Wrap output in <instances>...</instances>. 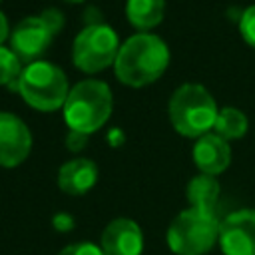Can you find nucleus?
Masks as SVG:
<instances>
[{"instance_id":"6","label":"nucleus","mask_w":255,"mask_h":255,"mask_svg":"<svg viewBox=\"0 0 255 255\" xmlns=\"http://www.w3.org/2000/svg\"><path fill=\"white\" fill-rule=\"evenodd\" d=\"M118 50L120 40L116 30L108 24L96 22L78 32L72 46V60L82 72L94 74L114 64Z\"/></svg>"},{"instance_id":"13","label":"nucleus","mask_w":255,"mask_h":255,"mask_svg":"<svg viewBox=\"0 0 255 255\" xmlns=\"http://www.w3.org/2000/svg\"><path fill=\"white\" fill-rule=\"evenodd\" d=\"M219 181L215 175L199 173L187 183V201L195 209L203 211H213L217 199H219Z\"/></svg>"},{"instance_id":"7","label":"nucleus","mask_w":255,"mask_h":255,"mask_svg":"<svg viewBox=\"0 0 255 255\" xmlns=\"http://www.w3.org/2000/svg\"><path fill=\"white\" fill-rule=\"evenodd\" d=\"M223 255H255V209H239L219 221Z\"/></svg>"},{"instance_id":"4","label":"nucleus","mask_w":255,"mask_h":255,"mask_svg":"<svg viewBox=\"0 0 255 255\" xmlns=\"http://www.w3.org/2000/svg\"><path fill=\"white\" fill-rule=\"evenodd\" d=\"M165 239L175 255H205L219 239V221L213 211L187 207L173 217Z\"/></svg>"},{"instance_id":"20","label":"nucleus","mask_w":255,"mask_h":255,"mask_svg":"<svg viewBox=\"0 0 255 255\" xmlns=\"http://www.w3.org/2000/svg\"><path fill=\"white\" fill-rule=\"evenodd\" d=\"M86 137H88V135H84V133H78V131H72V129H70L68 145H70V147H74V149H76V147H82V141H84Z\"/></svg>"},{"instance_id":"19","label":"nucleus","mask_w":255,"mask_h":255,"mask_svg":"<svg viewBox=\"0 0 255 255\" xmlns=\"http://www.w3.org/2000/svg\"><path fill=\"white\" fill-rule=\"evenodd\" d=\"M40 18L44 20V24L50 28L52 34H58V32L62 30V26H64V16H62V12L56 10V8H46V10L40 14Z\"/></svg>"},{"instance_id":"8","label":"nucleus","mask_w":255,"mask_h":255,"mask_svg":"<svg viewBox=\"0 0 255 255\" xmlns=\"http://www.w3.org/2000/svg\"><path fill=\"white\" fill-rule=\"evenodd\" d=\"M32 149V133L24 120L0 112V167L20 165Z\"/></svg>"},{"instance_id":"15","label":"nucleus","mask_w":255,"mask_h":255,"mask_svg":"<svg viewBox=\"0 0 255 255\" xmlns=\"http://www.w3.org/2000/svg\"><path fill=\"white\" fill-rule=\"evenodd\" d=\"M249 128V122H247V116L239 110V108H221L217 118H215V133L221 135L223 139H237L241 135H245Z\"/></svg>"},{"instance_id":"17","label":"nucleus","mask_w":255,"mask_h":255,"mask_svg":"<svg viewBox=\"0 0 255 255\" xmlns=\"http://www.w3.org/2000/svg\"><path fill=\"white\" fill-rule=\"evenodd\" d=\"M239 32L243 36V40L255 48V4L249 6L243 14H241V20H239Z\"/></svg>"},{"instance_id":"22","label":"nucleus","mask_w":255,"mask_h":255,"mask_svg":"<svg viewBox=\"0 0 255 255\" xmlns=\"http://www.w3.org/2000/svg\"><path fill=\"white\" fill-rule=\"evenodd\" d=\"M8 34H10V28H8V18L4 16V12L0 10V44L8 38Z\"/></svg>"},{"instance_id":"16","label":"nucleus","mask_w":255,"mask_h":255,"mask_svg":"<svg viewBox=\"0 0 255 255\" xmlns=\"http://www.w3.org/2000/svg\"><path fill=\"white\" fill-rule=\"evenodd\" d=\"M22 70V60L16 56V52L0 44V86L14 84L18 88V78Z\"/></svg>"},{"instance_id":"11","label":"nucleus","mask_w":255,"mask_h":255,"mask_svg":"<svg viewBox=\"0 0 255 255\" xmlns=\"http://www.w3.org/2000/svg\"><path fill=\"white\" fill-rule=\"evenodd\" d=\"M193 163L201 173L207 175H219L221 171H225L231 163V147L227 139H223L215 131L197 137L193 145Z\"/></svg>"},{"instance_id":"3","label":"nucleus","mask_w":255,"mask_h":255,"mask_svg":"<svg viewBox=\"0 0 255 255\" xmlns=\"http://www.w3.org/2000/svg\"><path fill=\"white\" fill-rule=\"evenodd\" d=\"M169 122L185 137H201L215 126L219 114L213 96L199 84H183L169 98Z\"/></svg>"},{"instance_id":"14","label":"nucleus","mask_w":255,"mask_h":255,"mask_svg":"<svg viewBox=\"0 0 255 255\" xmlns=\"http://www.w3.org/2000/svg\"><path fill=\"white\" fill-rule=\"evenodd\" d=\"M165 10V0H128L126 2V16L131 26L139 30L153 28L161 22Z\"/></svg>"},{"instance_id":"1","label":"nucleus","mask_w":255,"mask_h":255,"mask_svg":"<svg viewBox=\"0 0 255 255\" xmlns=\"http://www.w3.org/2000/svg\"><path fill=\"white\" fill-rule=\"evenodd\" d=\"M169 66V48L155 34H133L118 50L116 76L133 88L155 82Z\"/></svg>"},{"instance_id":"10","label":"nucleus","mask_w":255,"mask_h":255,"mask_svg":"<svg viewBox=\"0 0 255 255\" xmlns=\"http://www.w3.org/2000/svg\"><path fill=\"white\" fill-rule=\"evenodd\" d=\"M104 255H141L143 233L141 227L128 217L112 219L100 237Z\"/></svg>"},{"instance_id":"23","label":"nucleus","mask_w":255,"mask_h":255,"mask_svg":"<svg viewBox=\"0 0 255 255\" xmlns=\"http://www.w3.org/2000/svg\"><path fill=\"white\" fill-rule=\"evenodd\" d=\"M64 2H84V0H64Z\"/></svg>"},{"instance_id":"21","label":"nucleus","mask_w":255,"mask_h":255,"mask_svg":"<svg viewBox=\"0 0 255 255\" xmlns=\"http://www.w3.org/2000/svg\"><path fill=\"white\" fill-rule=\"evenodd\" d=\"M54 225H56L58 229H68V227L72 225V219H70L66 213H58V215L54 217Z\"/></svg>"},{"instance_id":"9","label":"nucleus","mask_w":255,"mask_h":255,"mask_svg":"<svg viewBox=\"0 0 255 255\" xmlns=\"http://www.w3.org/2000/svg\"><path fill=\"white\" fill-rule=\"evenodd\" d=\"M52 32L44 24L40 16H28L16 24V28L10 32V46L16 52L20 60H32L46 52V48L52 42Z\"/></svg>"},{"instance_id":"5","label":"nucleus","mask_w":255,"mask_h":255,"mask_svg":"<svg viewBox=\"0 0 255 255\" xmlns=\"http://www.w3.org/2000/svg\"><path fill=\"white\" fill-rule=\"evenodd\" d=\"M18 92L32 108L40 112H52L64 108L70 86L66 74L56 64L36 60L22 70L18 78Z\"/></svg>"},{"instance_id":"2","label":"nucleus","mask_w":255,"mask_h":255,"mask_svg":"<svg viewBox=\"0 0 255 255\" xmlns=\"http://www.w3.org/2000/svg\"><path fill=\"white\" fill-rule=\"evenodd\" d=\"M112 104V90L106 82L82 80L66 98L64 120L72 131L90 135L108 122Z\"/></svg>"},{"instance_id":"12","label":"nucleus","mask_w":255,"mask_h":255,"mask_svg":"<svg viewBox=\"0 0 255 255\" xmlns=\"http://www.w3.org/2000/svg\"><path fill=\"white\" fill-rule=\"evenodd\" d=\"M98 181V165L88 157H74L58 169V187L68 195H84Z\"/></svg>"},{"instance_id":"18","label":"nucleus","mask_w":255,"mask_h":255,"mask_svg":"<svg viewBox=\"0 0 255 255\" xmlns=\"http://www.w3.org/2000/svg\"><path fill=\"white\" fill-rule=\"evenodd\" d=\"M58 255H104L102 247L96 243H88V241H78V243H70L64 249L58 251Z\"/></svg>"}]
</instances>
